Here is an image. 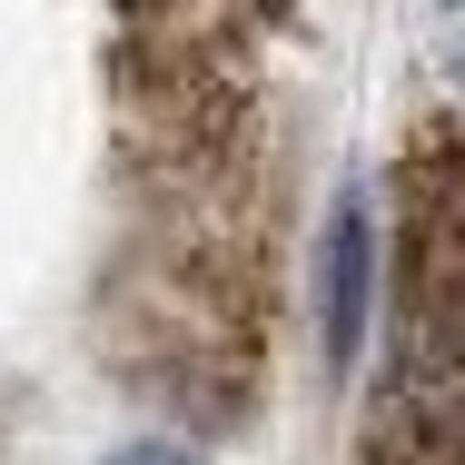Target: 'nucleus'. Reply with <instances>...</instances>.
<instances>
[{
  "label": "nucleus",
  "instance_id": "1",
  "mask_svg": "<svg viewBox=\"0 0 465 465\" xmlns=\"http://www.w3.org/2000/svg\"><path fill=\"white\" fill-rule=\"evenodd\" d=\"M287 0H109V99L129 268L119 317L139 386L228 406V376H258L268 337V40Z\"/></svg>",
  "mask_w": 465,
  "mask_h": 465
},
{
  "label": "nucleus",
  "instance_id": "2",
  "mask_svg": "<svg viewBox=\"0 0 465 465\" xmlns=\"http://www.w3.org/2000/svg\"><path fill=\"white\" fill-rule=\"evenodd\" d=\"M357 465H465V119L396 149V287Z\"/></svg>",
  "mask_w": 465,
  "mask_h": 465
},
{
  "label": "nucleus",
  "instance_id": "3",
  "mask_svg": "<svg viewBox=\"0 0 465 465\" xmlns=\"http://www.w3.org/2000/svg\"><path fill=\"white\" fill-rule=\"evenodd\" d=\"M367 287H376V218H367V198L347 188L327 208V238H317V357H327V376L347 367L357 337H367Z\"/></svg>",
  "mask_w": 465,
  "mask_h": 465
},
{
  "label": "nucleus",
  "instance_id": "4",
  "mask_svg": "<svg viewBox=\"0 0 465 465\" xmlns=\"http://www.w3.org/2000/svg\"><path fill=\"white\" fill-rule=\"evenodd\" d=\"M109 465H198L188 446H129V456H109Z\"/></svg>",
  "mask_w": 465,
  "mask_h": 465
}]
</instances>
